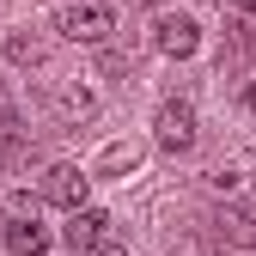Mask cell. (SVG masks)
<instances>
[{
	"mask_svg": "<svg viewBox=\"0 0 256 256\" xmlns=\"http://www.w3.org/2000/svg\"><path fill=\"white\" fill-rule=\"evenodd\" d=\"M110 30H116V12L104 6V0H74V6L61 12V37H68V43H92V49H104Z\"/></svg>",
	"mask_w": 256,
	"mask_h": 256,
	"instance_id": "obj_1",
	"label": "cell"
},
{
	"mask_svg": "<svg viewBox=\"0 0 256 256\" xmlns=\"http://www.w3.org/2000/svg\"><path fill=\"white\" fill-rule=\"evenodd\" d=\"M61 238L74 244V256L98 250V244H122V238H116V220H110V214H98V208H80V214H68Z\"/></svg>",
	"mask_w": 256,
	"mask_h": 256,
	"instance_id": "obj_2",
	"label": "cell"
},
{
	"mask_svg": "<svg viewBox=\"0 0 256 256\" xmlns=\"http://www.w3.org/2000/svg\"><path fill=\"white\" fill-rule=\"evenodd\" d=\"M152 134H158V146H165V152H189V146H196V110H189L183 98L158 104V116H152Z\"/></svg>",
	"mask_w": 256,
	"mask_h": 256,
	"instance_id": "obj_3",
	"label": "cell"
},
{
	"mask_svg": "<svg viewBox=\"0 0 256 256\" xmlns=\"http://www.w3.org/2000/svg\"><path fill=\"white\" fill-rule=\"evenodd\" d=\"M86 189H92V177H86L80 165H49V171H43V202L68 208V214L86 208Z\"/></svg>",
	"mask_w": 256,
	"mask_h": 256,
	"instance_id": "obj_4",
	"label": "cell"
},
{
	"mask_svg": "<svg viewBox=\"0 0 256 256\" xmlns=\"http://www.w3.org/2000/svg\"><path fill=\"white\" fill-rule=\"evenodd\" d=\"M152 49H158V55H171V61H189V55L202 49L196 18H171V12H165V18L152 24Z\"/></svg>",
	"mask_w": 256,
	"mask_h": 256,
	"instance_id": "obj_5",
	"label": "cell"
},
{
	"mask_svg": "<svg viewBox=\"0 0 256 256\" xmlns=\"http://www.w3.org/2000/svg\"><path fill=\"white\" fill-rule=\"evenodd\" d=\"M214 232H220V244H232V250H256V208L250 202H226L214 214Z\"/></svg>",
	"mask_w": 256,
	"mask_h": 256,
	"instance_id": "obj_6",
	"label": "cell"
},
{
	"mask_svg": "<svg viewBox=\"0 0 256 256\" xmlns=\"http://www.w3.org/2000/svg\"><path fill=\"white\" fill-rule=\"evenodd\" d=\"M0 238H6V250H12V256H43V250H49V232L37 226V220H12Z\"/></svg>",
	"mask_w": 256,
	"mask_h": 256,
	"instance_id": "obj_7",
	"label": "cell"
},
{
	"mask_svg": "<svg viewBox=\"0 0 256 256\" xmlns=\"http://www.w3.org/2000/svg\"><path fill=\"white\" fill-rule=\"evenodd\" d=\"M92 110H98V98H92L86 86H68V92H55V122H68V128H74V122H86Z\"/></svg>",
	"mask_w": 256,
	"mask_h": 256,
	"instance_id": "obj_8",
	"label": "cell"
},
{
	"mask_svg": "<svg viewBox=\"0 0 256 256\" xmlns=\"http://www.w3.org/2000/svg\"><path fill=\"white\" fill-rule=\"evenodd\" d=\"M6 55H12V61H30V68H37V61H43V43H37V37H6Z\"/></svg>",
	"mask_w": 256,
	"mask_h": 256,
	"instance_id": "obj_9",
	"label": "cell"
},
{
	"mask_svg": "<svg viewBox=\"0 0 256 256\" xmlns=\"http://www.w3.org/2000/svg\"><path fill=\"white\" fill-rule=\"evenodd\" d=\"M86 256H128L122 244H98V250H86Z\"/></svg>",
	"mask_w": 256,
	"mask_h": 256,
	"instance_id": "obj_10",
	"label": "cell"
},
{
	"mask_svg": "<svg viewBox=\"0 0 256 256\" xmlns=\"http://www.w3.org/2000/svg\"><path fill=\"white\" fill-rule=\"evenodd\" d=\"M244 110H256V80H250V86H244Z\"/></svg>",
	"mask_w": 256,
	"mask_h": 256,
	"instance_id": "obj_11",
	"label": "cell"
},
{
	"mask_svg": "<svg viewBox=\"0 0 256 256\" xmlns=\"http://www.w3.org/2000/svg\"><path fill=\"white\" fill-rule=\"evenodd\" d=\"M238 12H244V18H256V0H238Z\"/></svg>",
	"mask_w": 256,
	"mask_h": 256,
	"instance_id": "obj_12",
	"label": "cell"
},
{
	"mask_svg": "<svg viewBox=\"0 0 256 256\" xmlns=\"http://www.w3.org/2000/svg\"><path fill=\"white\" fill-rule=\"evenodd\" d=\"M0 116H12V110H6V92H0Z\"/></svg>",
	"mask_w": 256,
	"mask_h": 256,
	"instance_id": "obj_13",
	"label": "cell"
},
{
	"mask_svg": "<svg viewBox=\"0 0 256 256\" xmlns=\"http://www.w3.org/2000/svg\"><path fill=\"white\" fill-rule=\"evenodd\" d=\"M128 6H152V0H128Z\"/></svg>",
	"mask_w": 256,
	"mask_h": 256,
	"instance_id": "obj_14",
	"label": "cell"
}]
</instances>
